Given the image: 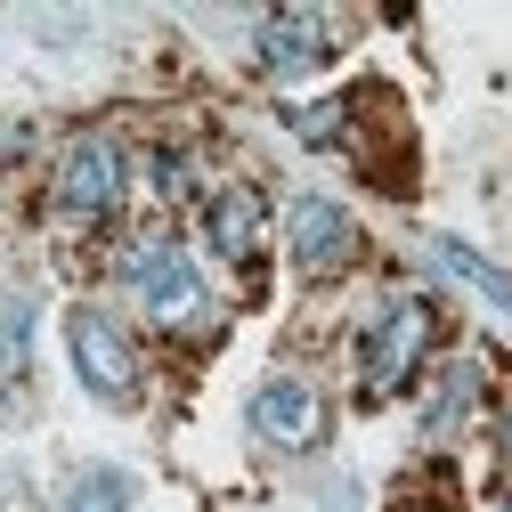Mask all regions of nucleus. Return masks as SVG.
<instances>
[{
    "mask_svg": "<svg viewBox=\"0 0 512 512\" xmlns=\"http://www.w3.org/2000/svg\"><path fill=\"white\" fill-rule=\"evenodd\" d=\"M122 285L139 293V309L155 317V326H196L204 317V277H196V261H187L171 236H139L131 252H122Z\"/></svg>",
    "mask_w": 512,
    "mask_h": 512,
    "instance_id": "1",
    "label": "nucleus"
},
{
    "mask_svg": "<svg viewBox=\"0 0 512 512\" xmlns=\"http://www.w3.org/2000/svg\"><path fill=\"white\" fill-rule=\"evenodd\" d=\"M66 512H131V480L122 472H74Z\"/></svg>",
    "mask_w": 512,
    "mask_h": 512,
    "instance_id": "10",
    "label": "nucleus"
},
{
    "mask_svg": "<svg viewBox=\"0 0 512 512\" xmlns=\"http://www.w3.org/2000/svg\"><path fill=\"white\" fill-rule=\"evenodd\" d=\"M57 204H66L74 220H114V204H122V155H114V139H74L66 147V163H57Z\"/></svg>",
    "mask_w": 512,
    "mask_h": 512,
    "instance_id": "5",
    "label": "nucleus"
},
{
    "mask_svg": "<svg viewBox=\"0 0 512 512\" xmlns=\"http://www.w3.org/2000/svg\"><path fill=\"white\" fill-rule=\"evenodd\" d=\"M326 57H334V33H326V17H317V9H285V17L261 25V66H269L277 82L317 74Z\"/></svg>",
    "mask_w": 512,
    "mask_h": 512,
    "instance_id": "7",
    "label": "nucleus"
},
{
    "mask_svg": "<svg viewBox=\"0 0 512 512\" xmlns=\"http://www.w3.org/2000/svg\"><path fill=\"white\" fill-rule=\"evenodd\" d=\"M285 236H293V269H309V277H334V269L358 261V220L342 204H326V196H301Z\"/></svg>",
    "mask_w": 512,
    "mask_h": 512,
    "instance_id": "6",
    "label": "nucleus"
},
{
    "mask_svg": "<svg viewBox=\"0 0 512 512\" xmlns=\"http://www.w3.org/2000/svg\"><path fill=\"white\" fill-rule=\"evenodd\" d=\"M496 447H504V464H512V415H504V423H496Z\"/></svg>",
    "mask_w": 512,
    "mask_h": 512,
    "instance_id": "11",
    "label": "nucleus"
},
{
    "mask_svg": "<svg viewBox=\"0 0 512 512\" xmlns=\"http://www.w3.org/2000/svg\"><path fill=\"white\" fill-rule=\"evenodd\" d=\"M244 423H252V439H269V447H317L326 439V399H317L301 374H269L261 391L244 399Z\"/></svg>",
    "mask_w": 512,
    "mask_h": 512,
    "instance_id": "4",
    "label": "nucleus"
},
{
    "mask_svg": "<svg viewBox=\"0 0 512 512\" xmlns=\"http://www.w3.org/2000/svg\"><path fill=\"white\" fill-rule=\"evenodd\" d=\"M66 342H74V366L90 382V399H106V407H131L139 399V350L122 342V326L106 309H74L66 317Z\"/></svg>",
    "mask_w": 512,
    "mask_h": 512,
    "instance_id": "3",
    "label": "nucleus"
},
{
    "mask_svg": "<svg viewBox=\"0 0 512 512\" xmlns=\"http://www.w3.org/2000/svg\"><path fill=\"white\" fill-rule=\"evenodd\" d=\"M431 252H439V269H447V277H464L472 293H488V301L512 317V277H504L496 261H480V252H472V244H456V236H431Z\"/></svg>",
    "mask_w": 512,
    "mask_h": 512,
    "instance_id": "9",
    "label": "nucleus"
},
{
    "mask_svg": "<svg viewBox=\"0 0 512 512\" xmlns=\"http://www.w3.org/2000/svg\"><path fill=\"white\" fill-rule=\"evenodd\" d=\"M204 228H212V244L228 252V261H252V252H261V196H252L244 179L212 187V204H204Z\"/></svg>",
    "mask_w": 512,
    "mask_h": 512,
    "instance_id": "8",
    "label": "nucleus"
},
{
    "mask_svg": "<svg viewBox=\"0 0 512 512\" xmlns=\"http://www.w3.org/2000/svg\"><path fill=\"white\" fill-rule=\"evenodd\" d=\"M431 334H439V317H431V301H423V293H407V301H382V309H374V326L358 334L366 391H399V382L423 366Z\"/></svg>",
    "mask_w": 512,
    "mask_h": 512,
    "instance_id": "2",
    "label": "nucleus"
}]
</instances>
